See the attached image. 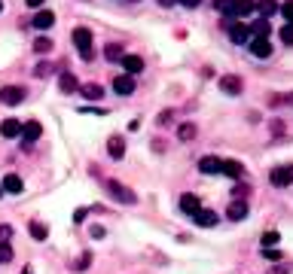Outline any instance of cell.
<instances>
[{"label":"cell","mask_w":293,"mask_h":274,"mask_svg":"<svg viewBox=\"0 0 293 274\" xmlns=\"http://www.w3.org/2000/svg\"><path fill=\"white\" fill-rule=\"evenodd\" d=\"M180 210H183V214H190V217H193L196 210H202L199 195H183V198H180Z\"/></svg>","instance_id":"obj_20"},{"label":"cell","mask_w":293,"mask_h":274,"mask_svg":"<svg viewBox=\"0 0 293 274\" xmlns=\"http://www.w3.org/2000/svg\"><path fill=\"white\" fill-rule=\"evenodd\" d=\"M214 9L223 12L226 18H232V9H235V0H214Z\"/></svg>","instance_id":"obj_28"},{"label":"cell","mask_w":293,"mask_h":274,"mask_svg":"<svg viewBox=\"0 0 293 274\" xmlns=\"http://www.w3.org/2000/svg\"><path fill=\"white\" fill-rule=\"evenodd\" d=\"M220 92L223 95H242V76H235V73L220 76Z\"/></svg>","instance_id":"obj_5"},{"label":"cell","mask_w":293,"mask_h":274,"mask_svg":"<svg viewBox=\"0 0 293 274\" xmlns=\"http://www.w3.org/2000/svg\"><path fill=\"white\" fill-rule=\"evenodd\" d=\"M113 92H116V95H122V98H125V95H131V92H135V76H128V73L116 76V79H113Z\"/></svg>","instance_id":"obj_11"},{"label":"cell","mask_w":293,"mask_h":274,"mask_svg":"<svg viewBox=\"0 0 293 274\" xmlns=\"http://www.w3.org/2000/svg\"><path fill=\"white\" fill-rule=\"evenodd\" d=\"M0 9H3V0H0Z\"/></svg>","instance_id":"obj_43"},{"label":"cell","mask_w":293,"mask_h":274,"mask_svg":"<svg viewBox=\"0 0 293 274\" xmlns=\"http://www.w3.org/2000/svg\"><path fill=\"white\" fill-rule=\"evenodd\" d=\"M52 46H55V43H52L49 37H37V40H34V52H40V55L52 52Z\"/></svg>","instance_id":"obj_26"},{"label":"cell","mask_w":293,"mask_h":274,"mask_svg":"<svg viewBox=\"0 0 293 274\" xmlns=\"http://www.w3.org/2000/svg\"><path fill=\"white\" fill-rule=\"evenodd\" d=\"M0 195H3V192H0Z\"/></svg>","instance_id":"obj_45"},{"label":"cell","mask_w":293,"mask_h":274,"mask_svg":"<svg viewBox=\"0 0 293 274\" xmlns=\"http://www.w3.org/2000/svg\"><path fill=\"white\" fill-rule=\"evenodd\" d=\"M107 192L116 198V201H125V204H135L138 201V195L128 189V186H122V183H116V180H107Z\"/></svg>","instance_id":"obj_2"},{"label":"cell","mask_w":293,"mask_h":274,"mask_svg":"<svg viewBox=\"0 0 293 274\" xmlns=\"http://www.w3.org/2000/svg\"><path fill=\"white\" fill-rule=\"evenodd\" d=\"M257 9L254 0H235V9H232V18H242V15H251Z\"/></svg>","instance_id":"obj_21"},{"label":"cell","mask_w":293,"mask_h":274,"mask_svg":"<svg viewBox=\"0 0 293 274\" xmlns=\"http://www.w3.org/2000/svg\"><path fill=\"white\" fill-rule=\"evenodd\" d=\"M177 134H180V140H193L196 137V125H180Z\"/></svg>","instance_id":"obj_34"},{"label":"cell","mask_w":293,"mask_h":274,"mask_svg":"<svg viewBox=\"0 0 293 274\" xmlns=\"http://www.w3.org/2000/svg\"><path fill=\"white\" fill-rule=\"evenodd\" d=\"M104 235H107V232H104L101 226H92V238H104Z\"/></svg>","instance_id":"obj_38"},{"label":"cell","mask_w":293,"mask_h":274,"mask_svg":"<svg viewBox=\"0 0 293 274\" xmlns=\"http://www.w3.org/2000/svg\"><path fill=\"white\" fill-rule=\"evenodd\" d=\"M86 217H89V210H86V207H79V210H76V214H73V223H83V220H86Z\"/></svg>","instance_id":"obj_37"},{"label":"cell","mask_w":293,"mask_h":274,"mask_svg":"<svg viewBox=\"0 0 293 274\" xmlns=\"http://www.w3.org/2000/svg\"><path fill=\"white\" fill-rule=\"evenodd\" d=\"M257 9L263 12V18H269V15H275V12H278V3H275V0H260V3H257Z\"/></svg>","instance_id":"obj_27"},{"label":"cell","mask_w":293,"mask_h":274,"mask_svg":"<svg viewBox=\"0 0 293 274\" xmlns=\"http://www.w3.org/2000/svg\"><path fill=\"white\" fill-rule=\"evenodd\" d=\"M49 73H52V64H49V61H40V64L34 67V76H40V79L49 76Z\"/></svg>","instance_id":"obj_31"},{"label":"cell","mask_w":293,"mask_h":274,"mask_svg":"<svg viewBox=\"0 0 293 274\" xmlns=\"http://www.w3.org/2000/svg\"><path fill=\"white\" fill-rule=\"evenodd\" d=\"M28 232H31V238H34V241H46V238H49V229H46L40 220H34V223L28 226Z\"/></svg>","instance_id":"obj_22"},{"label":"cell","mask_w":293,"mask_h":274,"mask_svg":"<svg viewBox=\"0 0 293 274\" xmlns=\"http://www.w3.org/2000/svg\"><path fill=\"white\" fill-rule=\"evenodd\" d=\"M107 153H110V159H122L125 156V140L122 137H110V143H107Z\"/></svg>","instance_id":"obj_19"},{"label":"cell","mask_w":293,"mask_h":274,"mask_svg":"<svg viewBox=\"0 0 293 274\" xmlns=\"http://www.w3.org/2000/svg\"><path fill=\"white\" fill-rule=\"evenodd\" d=\"M251 55H254V58H269V55H272L269 40H266V37H254V40H251Z\"/></svg>","instance_id":"obj_10"},{"label":"cell","mask_w":293,"mask_h":274,"mask_svg":"<svg viewBox=\"0 0 293 274\" xmlns=\"http://www.w3.org/2000/svg\"><path fill=\"white\" fill-rule=\"evenodd\" d=\"M0 192L21 195V192H24V183H21V177H18V174H6V177H3V183H0Z\"/></svg>","instance_id":"obj_6"},{"label":"cell","mask_w":293,"mask_h":274,"mask_svg":"<svg viewBox=\"0 0 293 274\" xmlns=\"http://www.w3.org/2000/svg\"><path fill=\"white\" fill-rule=\"evenodd\" d=\"M73 46L79 49V58L83 61H92L95 58V49H92V31L89 27H73Z\"/></svg>","instance_id":"obj_1"},{"label":"cell","mask_w":293,"mask_h":274,"mask_svg":"<svg viewBox=\"0 0 293 274\" xmlns=\"http://www.w3.org/2000/svg\"><path fill=\"white\" fill-rule=\"evenodd\" d=\"M199 171H202V174H220V171H223V159H217V156H205V159L199 162Z\"/></svg>","instance_id":"obj_13"},{"label":"cell","mask_w":293,"mask_h":274,"mask_svg":"<svg viewBox=\"0 0 293 274\" xmlns=\"http://www.w3.org/2000/svg\"><path fill=\"white\" fill-rule=\"evenodd\" d=\"M58 88H61V95H73V92L79 88V82H76L73 73H61V76H58Z\"/></svg>","instance_id":"obj_15"},{"label":"cell","mask_w":293,"mask_h":274,"mask_svg":"<svg viewBox=\"0 0 293 274\" xmlns=\"http://www.w3.org/2000/svg\"><path fill=\"white\" fill-rule=\"evenodd\" d=\"M193 223L202 226V229H211V226H217V214L214 210H196L193 214Z\"/></svg>","instance_id":"obj_14"},{"label":"cell","mask_w":293,"mask_h":274,"mask_svg":"<svg viewBox=\"0 0 293 274\" xmlns=\"http://www.w3.org/2000/svg\"><path fill=\"white\" fill-rule=\"evenodd\" d=\"M21 274H31V268H24V271H21Z\"/></svg>","instance_id":"obj_42"},{"label":"cell","mask_w":293,"mask_h":274,"mask_svg":"<svg viewBox=\"0 0 293 274\" xmlns=\"http://www.w3.org/2000/svg\"><path fill=\"white\" fill-rule=\"evenodd\" d=\"M293 183V165H281L272 171V186H290Z\"/></svg>","instance_id":"obj_8"},{"label":"cell","mask_w":293,"mask_h":274,"mask_svg":"<svg viewBox=\"0 0 293 274\" xmlns=\"http://www.w3.org/2000/svg\"><path fill=\"white\" fill-rule=\"evenodd\" d=\"M281 43H284V46H293V21H287V24L281 27Z\"/></svg>","instance_id":"obj_30"},{"label":"cell","mask_w":293,"mask_h":274,"mask_svg":"<svg viewBox=\"0 0 293 274\" xmlns=\"http://www.w3.org/2000/svg\"><path fill=\"white\" fill-rule=\"evenodd\" d=\"M177 0H159V6H174Z\"/></svg>","instance_id":"obj_41"},{"label":"cell","mask_w":293,"mask_h":274,"mask_svg":"<svg viewBox=\"0 0 293 274\" xmlns=\"http://www.w3.org/2000/svg\"><path fill=\"white\" fill-rule=\"evenodd\" d=\"M79 92H83L86 101H101V98H104V85H98V82H86Z\"/></svg>","instance_id":"obj_17"},{"label":"cell","mask_w":293,"mask_h":274,"mask_svg":"<svg viewBox=\"0 0 293 274\" xmlns=\"http://www.w3.org/2000/svg\"><path fill=\"white\" fill-rule=\"evenodd\" d=\"M278 241H281V235H278V232H266V235H263V250H272Z\"/></svg>","instance_id":"obj_29"},{"label":"cell","mask_w":293,"mask_h":274,"mask_svg":"<svg viewBox=\"0 0 293 274\" xmlns=\"http://www.w3.org/2000/svg\"><path fill=\"white\" fill-rule=\"evenodd\" d=\"M24 95H28V92H24L21 85H3V88H0V101H3L6 107L21 104V101H24Z\"/></svg>","instance_id":"obj_3"},{"label":"cell","mask_w":293,"mask_h":274,"mask_svg":"<svg viewBox=\"0 0 293 274\" xmlns=\"http://www.w3.org/2000/svg\"><path fill=\"white\" fill-rule=\"evenodd\" d=\"M40 134H43V125H40L37 119H31V122H24V125H21V134H18V137H21V143H24V146H31V143H37V140H40Z\"/></svg>","instance_id":"obj_4"},{"label":"cell","mask_w":293,"mask_h":274,"mask_svg":"<svg viewBox=\"0 0 293 274\" xmlns=\"http://www.w3.org/2000/svg\"><path fill=\"white\" fill-rule=\"evenodd\" d=\"M278 9H281V15H284L287 21H293V0H287V3H284V6H278Z\"/></svg>","instance_id":"obj_35"},{"label":"cell","mask_w":293,"mask_h":274,"mask_svg":"<svg viewBox=\"0 0 293 274\" xmlns=\"http://www.w3.org/2000/svg\"><path fill=\"white\" fill-rule=\"evenodd\" d=\"M177 3H183V6H187V9H193V6H199V3H202V0H177Z\"/></svg>","instance_id":"obj_39"},{"label":"cell","mask_w":293,"mask_h":274,"mask_svg":"<svg viewBox=\"0 0 293 274\" xmlns=\"http://www.w3.org/2000/svg\"><path fill=\"white\" fill-rule=\"evenodd\" d=\"M0 134L9 137V140L18 137V134H21V122H18V119H3V122H0Z\"/></svg>","instance_id":"obj_16"},{"label":"cell","mask_w":293,"mask_h":274,"mask_svg":"<svg viewBox=\"0 0 293 274\" xmlns=\"http://www.w3.org/2000/svg\"><path fill=\"white\" fill-rule=\"evenodd\" d=\"M9 259H12V247L6 241H0V265H6Z\"/></svg>","instance_id":"obj_33"},{"label":"cell","mask_w":293,"mask_h":274,"mask_svg":"<svg viewBox=\"0 0 293 274\" xmlns=\"http://www.w3.org/2000/svg\"><path fill=\"white\" fill-rule=\"evenodd\" d=\"M122 55H125V52H122L119 43H110V46L104 49V58H107V61H122Z\"/></svg>","instance_id":"obj_24"},{"label":"cell","mask_w":293,"mask_h":274,"mask_svg":"<svg viewBox=\"0 0 293 274\" xmlns=\"http://www.w3.org/2000/svg\"><path fill=\"white\" fill-rule=\"evenodd\" d=\"M229 40H232L235 46H245V43L251 40V31H248L242 21H232V24H229Z\"/></svg>","instance_id":"obj_7"},{"label":"cell","mask_w":293,"mask_h":274,"mask_svg":"<svg viewBox=\"0 0 293 274\" xmlns=\"http://www.w3.org/2000/svg\"><path fill=\"white\" fill-rule=\"evenodd\" d=\"M131 3H138V0H131Z\"/></svg>","instance_id":"obj_44"},{"label":"cell","mask_w":293,"mask_h":274,"mask_svg":"<svg viewBox=\"0 0 293 274\" xmlns=\"http://www.w3.org/2000/svg\"><path fill=\"white\" fill-rule=\"evenodd\" d=\"M24 3H28V6H34V9H37V6H43V3H46V0H24Z\"/></svg>","instance_id":"obj_40"},{"label":"cell","mask_w":293,"mask_h":274,"mask_svg":"<svg viewBox=\"0 0 293 274\" xmlns=\"http://www.w3.org/2000/svg\"><path fill=\"white\" fill-rule=\"evenodd\" d=\"M31 24H34L37 31H49V27L55 24V12H52V9H40V12L34 15V21H31Z\"/></svg>","instance_id":"obj_9"},{"label":"cell","mask_w":293,"mask_h":274,"mask_svg":"<svg viewBox=\"0 0 293 274\" xmlns=\"http://www.w3.org/2000/svg\"><path fill=\"white\" fill-rule=\"evenodd\" d=\"M226 217H229V220H235V223L248 220V204H245V201H232V204H229V210H226Z\"/></svg>","instance_id":"obj_18"},{"label":"cell","mask_w":293,"mask_h":274,"mask_svg":"<svg viewBox=\"0 0 293 274\" xmlns=\"http://www.w3.org/2000/svg\"><path fill=\"white\" fill-rule=\"evenodd\" d=\"M254 37H266L269 40V34H272V24H269V18H260V21H254Z\"/></svg>","instance_id":"obj_23"},{"label":"cell","mask_w":293,"mask_h":274,"mask_svg":"<svg viewBox=\"0 0 293 274\" xmlns=\"http://www.w3.org/2000/svg\"><path fill=\"white\" fill-rule=\"evenodd\" d=\"M89 262H92V253H83V256L73 262V271H86V268H89Z\"/></svg>","instance_id":"obj_32"},{"label":"cell","mask_w":293,"mask_h":274,"mask_svg":"<svg viewBox=\"0 0 293 274\" xmlns=\"http://www.w3.org/2000/svg\"><path fill=\"white\" fill-rule=\"evenodd\" d=\"M220 174H226V177L238 180V177H242V162H223V171H220Z\"/></svg>","instance_id":"obj_25"},{"label":"cell","mask_w":293,"mask_h":274,"mask_svg":"<svg viewBox=\"0 0 293 274\" xmlns=\"http://www.w3.org/2000/svg\"><path fill=\"white\" fill-rule=\"evenodd\" d=\"M122 70H125L128 76L141 73V70H144V58H141V55H122Z\"/></svg>","instance_id":"obj_12"},{"label":"cell","mask_w":293,"mask_h":274,"mask_svg":"<svg viewBox=\"0 0 293 274\" xmlns=\"http://www.w3.org/2000/svg\"><path fill=\"white\" fill-rule=\"evenodd\" d=\"M263 256H266V259H272V262H278V259H281V253H278L275 247H272V250H263Z\"/></svg>","instance_id":"obj_36"}]
</instances>
